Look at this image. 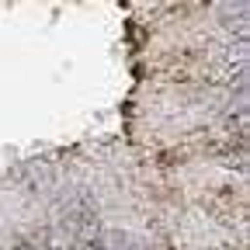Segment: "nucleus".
I'll return each instance as SVG.
<instances>
[{"instance_id": "2", "label": "nucleus", "mask_w": 250, "mask_h": 250, "mask_svg": "<svg viewBox=\"0 0 250 250\" xmlns=\"http://www.w3.org/2000/svg\"><path fill=\"white\" fill-rule=\"evenodd\" d=\"M18 250H31V243H21V247H18Z\"/></svg>"}, {"instance_id": "1", "label": "nucleus", "mask_w": 250, "mask_h": 250, "mask_svg": "<svg viewBox=\"0 0 250 250\" xmlns=\"http://www.w3.org/2000/svg\"><path fill=\"white\" fill-rule=\"evenodd\" d=\"M219 21H223L229 31H236V42H247V4H236V7H229V4H223L219 7Z\"/></svg>"}]
</instances>
